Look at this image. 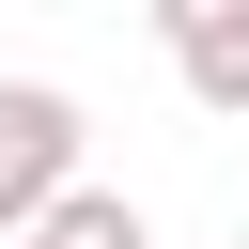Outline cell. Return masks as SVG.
Returning a JSON list of instances; mask_svg holds the SVG:
<instances>
[{"instance_id":"cell-1","label":"cell","mask_w":249,"mask_h":249,"mask_svg":"<svg viewBox=\"0 0 249 249\" xmlns=\"http://www.w3.org/2000/svg\"><path fill=\"white\" fill-rule=\"evenodd\" d=\"M78 156H93V109H78L62 78H0V233H47V218L93 187Z\"/></svg>"},{"instance_id":"cell-2","label":"cell","mask_w":249,"mask_h":249,"mask_svg":"<svg viewBox=\"0 0 249 249\" xmlns=\"http://www.w3.org/2000/svg\"><path fill=\"white\" fill-rule=\"evenodd\" d=\"M140 16H156V47H171L187 109L249 124V0H140Z\"/></svg>"},{"instance_id":"cell-3","label":"cell","mask_w":249,"mask_h":249,"mask_svg":"<svg viewBox=\"0 0 249 249\" xmlns=\"http://www.w3.org/2000/svg\"><path fill=\"white\" fill-rule=\"evenodd\" d=\"M16 249H156V233H140V202H124V187H78V202H62L47 233H16Z\"/></svg>"},{"instance_id":"cell-4","label":"cell","mask_w":249,"mask_h":249,"mask_svg":"<svg viewBox=\"0 0 249 249\" xmlns=\"http://www.w3.org/2000/svg\"><path fill=\"white\" fill-rule=\"evenodd\" d=\"M233 249H249V233H233Z\"/></svg>"}]
</instances>
